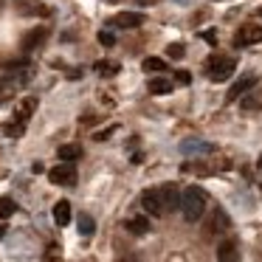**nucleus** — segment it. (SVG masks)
Here are the masks:
<instances>
[{
  "label": "nucleus",
  "mask_w": 262,
  "mask_h": 262,
  "mask_svg": "<svg viewBox=\"0 0 262 262\" xmlns=\"http://www.w3.org/2000/svg\"><path fill=\"white\" fill-rule=\"evenodd\" d=\"M76 226H79V234H82V237H91V234L96 231V223H93V217L85 214V211L76 217Z\"/></svg>",
  "instance_id": "nucleus-17"
},
{
  "label": "nucleus",
  "mask_w": 262,
  "mask_h": 262,
  "mask_svg": "<svg viewBox=\"0 0 262 262\" xmlns=\"http://www.w3.org/2000/svg\"><path fill=\"white\" fill-rule=\"evenodd\" d=\"M166 54H169L172 59H183V54H186V51H183V46H178V42H175V46L166 48Z\"/></svg>",
  "instance_id": "nucleus-24"
},
{
  "label": "nucleus",
  "mask_w": 262,
  "mask_h": 262,
  "mask_svg": "<svg viewBox=\"0 0 262 262\" xmlns=\"http://www.w3.org/2000/svg\"><path fill=\"white\" fill-rule=\"evenodd\" d=\"M158 192H161V203H164V211H178V209H181V192H178L172 183L161 186Z\"/></svg>",
  "instance_id": "nucleus-9"
},
{
  "label": "nucleus",
  "mask_w": 262,
  "mask_h": 262,
  "mask_svg": "<svg viewBox=\"0 0 262 262\" xmlns=\"http://www.w3.org/2000/svg\"><path fill=\"white\" fill-rule=\"evenodd\" d=\"M42 40H46V29H34V31H31V34L23 40V48H26V51H34V48L40 46Z\"/></svg>",
  "instance_id": "nucleus-18"
},
{
  "label": "nucleus",
  "mask_w": 262,
  "mask_h": 262,
  "mask_svg": "<svg viewBox=\"0 0 262 262\" xmlns=\"http://www.w3.org/2000/svg\"><path fill=\"white\" fill-rule=\"evenodd\" d=\"M259 17H262V9H259Z\"/></svg>",
  "instance_id": "nucleus-29"
},
{
  "label": "nucleus",
  "mask_w": 262,
  "mask_h": 262,
  "mask_svg": "<svg viewBox=\"0 0 262 262\" xmlns=\"http://www.w3.org/2000/svg\"><path fill=\"white\" fill-rule=\"evenodd\" d=\"M256 42H262V26H243L234 37L237 48H248V46H256Z\"/></svg>",
  "instance_id": "nucleus-5"
},
{
  "label": "nucleus",
  "mask_w": 262,
  "mask_h": 262,
  "mask_svg": "<svg viewBox=\"0 0 262 262\" xmlns=\"http://www.w3.org/2000/svg\"><path fill=\"white\" fill-rule=\"evenodd\" d=\"M48 181L57 183V186H74V183H76V166H74V161H62L59 166L48 169Z\"/></svg>",
  "instance_id": "nucleus-3"
},
{
  "label": "nucleus",
  "mask_w": 262,
  "mask_h": 262,
  "mask_svg": "<svg viewBox=\"0 0 262 262\" xmlns=\"http://www.w3.org/2000/svg\"><path fill=\"white\" fill-rule=\"evenodd\" d=\"M256 85H259V76H256V74H245V76H239V79L231 85V91H228L226 102H237V99L243 96V93H248L251 88H256Z\"/></svg>",
  "instance_id": "nucleus-4"
},
{
  "label": "nucleus",
  "mask_w": 262,
  "mask_h": 262,
  "mask_svg": "<svg viewBox=\"0 0 262 262\" xmlns=\"http://www.w3.org/2000/svg\"><path fill=\"white\" fill-rule=\"evenodd\" d=\"M14 211H17V203H14L12 198H0V217H3V220L12 217Z\"/></svg>",
  "instance_id": "nucleus-22"
},
{
  "label": "nucleus",
  "mask_w": 262,
  "mask_h": 262,
  "mask_svg": "<svg viewBox=\"0 0 262 262\" xmlns=\"http://www.w3.org/2000/svg\"><path fill=\"white\" fill-rule=\"evenodd\" d=\"M113 3H116V0H113Z\"/></svg>",
  "instance_id": "nucleus-31"
},
{
  "label": "nucleus",
  "mask_w": 262,
  "mask_h": 262,
  "mask_svg": "<svg viewBox=\"0 0 262 262\" xmlns=\"http://www.w3.org/2000/svg\"><path fill=\"white\" fill-rule=\"evenodd\" d=\"M127 231L136 234V237H141V234L149 231V220L147 217H133V220H127Z\"/></svg>",
  "instance_id": "nucleus-15"
},
{
  "label": "nucleus",
  "mask_w": 262,
  "mask_h": 262,
  "mask_svg": "<svg viewBox=\"0 0 262 262\" xmlns=\"http://www.w3.org/2000/svg\"><path fill=\"white\" fill-rule=\"evenodd\" d=\"M259 189H262V183H259Z\"/></svg>",
  "instance_id": "nucleus-30"
},
{
  "label": "nucleus",
  "mask_w": 262,
  "mask_h": 262,
  "mask_svg": "<svg viewBox=\"0 0 262 262\" xmlns=\"http://www.w3.org/2000/svg\"><path fill=\"white\" fill-rule=\"evenodd\" d=\"M237 256H239V251H237V243H234V239H226V243L217 248V259L220 262H234Z\"/></svg>",
  "instance_id": "nucleus-12"
},
{
  "label": "nucleus",
  "mask_w": 262,
  "mask_h": 262,
  "mask_svg": "<svg viewBox=\"0 0 262 262\" xmlns=\"http://www.w3.org/2000/svg\"><path fill=\"white\" fill-rule=\"evenodd\" d=\"M175 79H178V85H189V82H192V74H189V71H175Z\"/></svg>",
  "instance_id": "nucleus-25"
},
{
  "label": "nucleus",
  "mask_w": 262,
  "mask_h": 262,
  "mask_svg": "<svg viewBox=\"0 0 262 262\" xmlns=\"http://www.w3.org/2000/svg\"><path fill=\"white\" fill-rule=\"evenodd\" d=\"M113 29H138L144 26V14L141 12H119L113 20H110Z\"/></svg>",
  "instance_id": "nucleus-6"
},
{
  "label": "nucleus",
  "mask_w": 262,
  "mask_h": 262,
  "mask_svg": "<svg viewBox=\"0 0 262 262\" xmlns=\"http://www.w3.org/2000/svg\"><path fill=\"white\" fill-rule=\"evenodd\" d=\"M206 68H209L211 82H226L228 76L237 71V59L234 57H211L209 62H206Z\"/></svg>",
  "instance_id": "nucleus-2"
},
{
  "label": "nucleus",
  "mask_w": 262,
  "mask_h": 262,
  "mask_svg": "<svg viewBox=\"0 0 262 262\" xmlns=\"http://www.w3.org/2000/svg\"><path fill=\"white\" fill-rule=\"evenodd\" d=\"M113 133H116V127H107V130H99L93 138H96V141H107V138L113 136Z\"/></svg>",
  "instance_id": "nucleus-26"
},
{
  "label": "nucleus",
  "mask_w": 262,
  "mask_h": 262,
  "mask_svg": "<svg viewBox=\"0 0 262 262\" xmlns=\"http://www.w3.org/2000/svg\"><path fill=\"white\" fill-rule=\"evenodd\" d=\"M141 68L147 71V74H149V71H155V74H158V71H166V62H164L161 57H147V59L141 62Z\"/></svg>",
  "instance_id": "nucleus-21"
},
{
  "label": "nucleus",
  "mask_w": 262,
  "mask_h": 262,
  "mask_svg": "<svg viewBox=\"0 0 262 262\" xmlns=\"http://www.w3.org/2000/svg\"><path fill=\"white\" fill-rule=\"evenodd\" d=\"M209 226H211V234H217V231H228V217H226V211H217V214L214 217H211V223H209Z\"/></svg>",
  "instance_id": "nucleus-19"
},
{
  "label": "nucleus",
  "mask_w": 262,
  "mask_h": 262,
  "mask_svg": "<svg viewBox=\"0 0 262 262\" xmlns=\"http://www.w3.org/2000/svg\"><path fill=\"white\" fill-rule=\"evenodd\" d=\"M239 107H243V110H256V107H262V93L256 91V88H251L248 93H243V96H239Z\"/></svg>",
  "instance_id": "nucleus-10"
},
{
  "label": "nucleus",
  "mask_w": 262,
  "mask_h": 262,
  "mask_svg": "<svg viewBox=\"0 0 262 262\" xmlns=\"http://www.w3.org/2000/svg\"><path fill=\"white\" fill-rule=\"evenodd\" d=\"M34 110H37V99L34 96L23 99V102H20V107H17V121H20V124H26V121L31 119V113H34Z\"/></svg>",
  "instance_id": "nucleus-13"
},
{
  "label": "nucleus",
  "mask_w": 262,
  "mask_h": 262,
  "mask_svg": "<svg viewBox=\"0 0 262 262\" xmlns=\"http://www.w3.org/2000/svg\"><path fill=\"white\" fill-rule=\"evenodd\" d=\"M141 206H144V211L152 214V217L164 214V203H161V192H158V189H147V192L141 194Z\"/></svg>",
  "instance_id": "nucleus-7"
},
{
  "label": "nucleus",
  "mask_w": 262,
  "mask_h": 262,
  "mask_svg": "<svg viewBox=\"0 0 262 262\" xmlns=\"http://www.w3.org/2000/svg\"><path fill=\"white\" fill-rule=\"evenodd\" d=\"M96 71H99V76H116V74H119V62L99 59V62H96Z\"/></svg>",
  "instance_id": "nucleus-20"
},
{
  "label": "nucleus",
  "mask_w": 262,
  "mask_h": 262,
  "mask_svg": "<svg viewBox=\"0 0 262 262\" xmlns=\"http://www.w3.org/2000/svg\"><path fill=\"white\" fill-rule=\"evenodd\" d=\"M149 93L152 96H166V93H172V82L166 76H152L149 79Z\"/></svg>",
  "instance_id": "nucleus-11"
},
{
  "label": "nucleus",
  "mask_w": 262,
  "mask_h": 262,
  "mask_svg": "<svg viewBox=\"0 0 262 262\" xmlns=\"http://www.w3.org/2000/svg\"><path fill=\"white\" fill-rule=\"evenodd\" d=\"M54 220H57V226H68L71 223V203L68 200H59L54 206Z\"/></svg>",
  "instance_id": "nucleus-14"
},
{
  "label": "nucleus",
  "mask_w": 262,
  "mask_h": 262,
  "mask_svg": "<svg viewBox=\"0 0 262 262\" xmlns=\"http://www.w3.org/2000/svg\"><path fill=\"white\" fill-rule=\"evenodd\" d=\"M3 234H6V226H3V223H0V237H3Z\"/></svg>",
  "instance_id": "nucleus-28"
},
{
  "label": "nucleus",
  "mask_w": 262,
  "mask_h": 262,
  "mask_svg": "<svg viewBox=\"0 0 262 262\" xmlns=\"http://www.w3.org/2000/svg\"><path fill=\"white\" fill-rule=\"evenodd\" d=\"M99 42H102V46H107V48H113V46H116L113 31H99Z\"/></svg>",
  "instance_id": "nucleus-23"
},
{
  "label": "nucleus",
  "mask_w": 262,
  "mask_h": 262,
  "mask_svg": "<svg viewBox=\"0 0 262 262\" xmlns=\"http://www.w3.org/2000/svg\"><path fill=\"white\" fill-rule=\"evenodd\" d=\"M183 214V220L186 223H198L200 217L206 214V192L198 186H189L181 192V209H178Z\"/></svg>",
  "instance_id": "nucleus-1"
},
{
  "label": "nucleus",
  "mask_w": 262,
  "mask_h": 262,
  "mask_svg": "<svg viewBox=\"0 0 262 262\" xmlns=\"http://www.w3.org/2000/svg\"><path fill=\"white\" fill-rule=\"evenodd\" d=\"M203 40L211 42V46H217V34H214V31H203Z\"/></svg>",
  "instance_id": "nucleus-27"
},
{
  "label": "nucleus",
  "mask_w": 262,
  "mask_h": 262,
  "mask_svg": "<svg viewBox=\"0 0 262 262\" xmlns=\"http://www.w3.org/2000/svg\"><path fill=\"white\" fill-rule=\"evenodd\" d=\"M181 152H186V155H211L214 152V144L200 141V138H186V141L181 144Z\"/></svg>",
  "instance_id": "nucleus-8"
},
{
  "label": "nucleus",
  "mask_w": 262,
  "mask_h": 262,
  "mask_svg": "<svg viewBox=\"0 0 262 262\" xmlns=\"http://www.w3.org/2000/svg\"><path fill=\"white\" fill-rule=\"evenodd\" d=\"M59 161H76L82 158V147H76V144H62V147L57 149Z\"/></svg>",
  "instance_id": "nucleus-16"
}]
</instances>
